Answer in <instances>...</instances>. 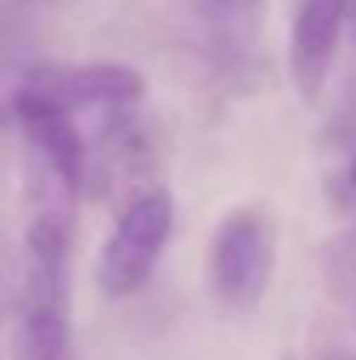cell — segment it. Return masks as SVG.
Listing matches in <instances>:
<instances>
[{
    "mask_svg": "<svg viewBox=\"0 0 356 360\" xmlns=\"http://www.w3.org/2000/svg\"><path fill=\"white\" fill-rule=\"evenodd\" d=\"M72 222L63 214L30 218L17 360H72Z\"/></svg>",
    "mask_w": 356,
    "mask_h": 360,
    "instance_id": "1",
    "label": "cell"
},
{
    "mask_svg": "<svg viewBox=\"0 0 356 360\" xmlns=\"http://www.w3.org/2000/svg\"><path fill=\"white\" fill-rule=\"evenodd\" d=\"M172 222H177V210L164 184H147L122 201L109 226V239L96 256V285L105 297L122 302L147 289V281L155 276L164 248L172 239Z\"/></svg>",
    "mask_w": 356,
    "mask_h": 360,
    "instance_id": "2",
    "label": "cell"
},
{
    "mask_svg": "<svg viewBox=\"0 0 356 360\" xmlns=\"http://www.w3.org/2000/svg\"><path fill=\"white\" fill-rule=\"evenodd\" d=\"M276 264V226L260 205L231 210L210 239V289L227 310H252Z\"/></svg>",
    "mask_w": 356,
    "mask_h": 360,
    "instance_id": "3",
    "label": "cell"
},
{
    "mask_svg": "<svg viewBox=\"0 0 356 360\" xmlns=\"http://www.w3.org/2000/svg\"><path fill=\"white\" fill-rule=\"evenodd\" d=\"M17 96L25 101H42L55 105L63 113H80V109H105V113H126L147 96V80L139 68L130 63H113V59H92V63H34L21 84Z\"/></svg>",
    "mask_w": 356,
    "mask_h": 360,
    "instance_id": "4",
    "label": "cell"
},
{
    "mask_svg": "<svg viewBox=\"0 0 356 360\" xmlns=\"http://www.w3.org/2000/svg\"><path fill=\"white\" fill-rule=\"evenodd\" d=\"M352 0H298L289 30V76L302 101H319L348 30Z\"/></svg>",
    "mask_w": 356,
    "mask_h": 360,
    "instance_id": "5",
    "label": "cell"
},
{
    "mask_svg": "<svg viewBox=\"0 0 356 360\" xmlns=\"http://www.w3.org/2000/svg\"><path fill=\"white\" fill-rule=\"evenodd\" d=\"M205 4H214V8H248L256 0H205Z\"/></svg>",
    "mask_w": 356,
    "mask_h": 360,
    "instance_id": "6",
    "label": "cell"
},
{
    "mask_svg": "<svg viewBox=\"0 0 356 360\" xmlns=\"http://www.w3.org/2000/svg\"><path fill=\"white\" fill-rule=\"evenodd\" d=\"M352 184H356V155H352Z\"/></svg>",
    "mask_w": 356,
    "mask_h": 360,
    "instance_id": "7",
    "label": "cell"
}]
</instances>
